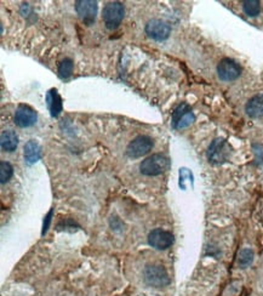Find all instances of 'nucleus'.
<instances>
[{"instance_id": "14", "label": "nucleus", "mask_w": 263, "mask_h": 296, "mask_svg": "<svg viewBox=\"0 0 263 296\" xmlns=\"http://www.w3.org/2000/svg\"><path fill=\"white\" fill-rule=\"evenodd\" d=\"M24 159L28 164H34L41 158V149L39 143L34 140H30L24 145Z\"/></svg>"}, {"instance_id": "12", "label": "nucleus", "mask_w": 263, "mask_h": 296, "mask_svg": "<svg viewBox=\"0 0 263 296\" xmlns=\"http://www.w3.org/2000/svg\"><path fill=\"white\" fill-rule=\"evenodd\" d=\"M246 114L250 118H262L263 117V94L255 95L248 101L245 106Z\"/></svg>"}, {"instance_id": "4", "label": "nucleus", "mask_w": 263, "mask_h": 296, "mask_svg": "<svg viewBox=\"0 0 263 296\" xmlns=\"http://www.w3.org/2000/svg\"><path fill=\"white\" fill-rule=\"evenodd\" d=\"M144 281L148 286L163 288L170 284V277L161 265H148L144 270Z\"/></svg>"}, {"instance_id": "21", "label": "nucleus", "mask_w": 263, "mask_h": 296, "mask_svg": "<svg viewBox=\"0 0 263 296\" xmlns=\"http://www.w3.org/2000/svg\"><path fill=\"white\" fill-rule=\"evenodd\" d=\"M52 215H54V210H50L49 211V214H47V215L45 216V220H44V225H43V232H41V236H44L45 235V233L47 232V230H49V227H50V224H51V218H52Z\"/></svg>"}, {"instance_id": "3", "label": "nucleus", "mask_w": 263, "mask_h": 296, "mask_svg": "<svg viewBox=\"0 0 263 296\" xmlns=\"http://www.w3.org/2000/svg\"><path fill=\"white\" fill-rule=\"evenodd\" d=\"M231 146L225 139H215L209 146L208 149V159L212 164H222L227 162L231 156Z\"/></svg>"}, {"instance_id": "5", "label": "nucleus", "mask_w": 263, "mask_h": 296, "mask_svg": "<svg viewBox=\"0 0 263 296\" xmlns=\"http://www.w3.org/2000/svg\"><path fill=\"white\" fill-rule=\"evenodd\" d=\"M153 148V140L149 136L145 135H141L137 136L136 139H133L127 147V156L129 158H141L145 156L147 153H149Z\"/></svg>"}, {"instance_id": "19", "label": "nucleus", "mask_w": 263, "mask_h": 296, "mask_svg": "<svg viewBox=\"0 0 263 296\" xmlns=\"http://www.w3.org/2000/svg\"><path fill=\"white\" fill-rule=\"evenodd\" d=\"M13 174V168L11 166L10 163L1 162L0 163V182L5 183L11 179Z\"/></svg>"}, {"instance_id": "10", "label": "nucleus", "mask_w": 263, "mask_h": 296, "mask_svg": "<svg viewBox=\"0 0 263 296\" xmlns=\"http://www.w3.org/2000/svg\"><path fill=\"white\" fill-rule=\"evenodd\" d=\"M148 243L156 250H166L173 244V236L169 231L155 228L148 236Z\"/></svg>"}, {"instance_id": "20", "label": "nucleus", "mask_w": 263, "mask_h": 296, "mask_svg": "<svg viewBox=\"0 0 263 296\" xmlns=\"http://www.w3.org/2000/svg\"><path fill=\"white\" fill-rule=\"evenodd\" d=\"M191 180H193V175L191 171L186 168L180 169V186L182 190H186V185H184L186 181H189L193 185V181H191Z\"/></svg>"}, {"instance_id": "7", "label": "nucleus", "mask_w": 263, "mask_h": 296, "mask_svg": "<svg viewBox=\"0 0 263 296\" xmlns=\"http://www.w3.org/2000/svg\"><path fill=\"white\" fill-rule=\"evenodd\" d=\"M75 10L84 23L86 26H91L96 19L99 6H97V1H92V0H77Z\"/></svg>"}, {"instance_id": "13", "label": "nucleus", "mask_w": 263, "mask_h": 296, "mask_svg": "<svg viewBox=\"0 0 263 296\" xmlns=\"http://www.w3.org/2000/svg\"><path fill=\"white\" fill-rule=\"evenodd\" d=\"M46 102L47 107L50 109L51 117L57 118L62 112V98L56 89H51L46 95Z\"/></svg>"}, {"instance_id": "11", "label": "nucleus", "mask_w": 263, "mask_h": 296, "mask_svg": "<svg viewBox=\"0 0 263 296\" xmlns=\"http://www.w3.org/2000/svg\"><path fill=\"white\" fill-rule=\"evenodd\" d=\"M38 114L32 107L27 105H19L15 113V124L19 128H29L36 123Z\"/></svg>"}, {"instance_id": "1", "label": "nucleus", "mask_w": 263, "mask_h": 296, "mask_svg": "<svg viewBox=\"0 0 263 296\" xmlns=\"http://www.w3.org/2000/svg\"><path fill=\"white\" fill-rule=\"evenodd\" d=\"M170 168V159L166 156L160 153L152 154L150 157L145 158L139 165L141 174L145 176H158L164 174Z\"/></svg>"}, {"instance_id": "2", "label": "nucleus", "mask_w": 263, "mask_h": 296, "mask_svg": "<svg viewBox=\"0 0 263 296\" xmlns=\"http://www.w3.org/2000/svg\"><path fill=\"white\" fill-rule=\"evenodd\" d=\"M125 9L124 5L119 1H111L103 7L102 18L105 22L106 27L108 29L114 30L117 29L122 23L123 18H124Z\"/></svg>"}, {"instance_id": "15", "label": "nucleus", "mask_w": 263, "mask_h": 296, "mask_svg": "<svg viewBox=\"0 0 263 296\" xmlns=\"http://www.w3.org/2000/svg\"><path fill=\"white\" fill-rule=\"evenodd\" d=\"M0 145H1L2 151L5 152L15 151L18 145V137L16 132L12 130L2 131L1 136H0Z\"/></svg>"}, {"instance_id": "17", "label": "nucleus", "mask_w": 263, "mask_h": 296, "mask_svg": "<svg viewBox=\"0 0 263 296\" xmlns=\"http://www.w3.org/2000/svg\"><path fill=\"white\" fill-rule=\"evenodd\" d=\"M73 67H74V63L71 58H64L58 64V75H60L61 79H68L72 75L73 73Z\"/></svg>"}, {"instance_id": "16", "label": "nucleus", "mask_w": 263, "mask_h": 296, "mask_svg": "<svg viewBox=\"0 0 263 296\" xmlns=\"http://www.w3.org/2000/svg\"><path fill=\"white\" fill-rule=\"evenodd\" d=\"M243 10L249 17H256L261 12V2L259 0H245L243 1Z\"/></svg>"}, {"instance_id": "8", "label": "nucleus", "mask_w": 263, "mask_h": 296, "mask_svg": "<svg viewBox=\"0 0 263 296\" xmlns=\"http://www.w3.org/2000/svg\"><path fill=\"white\" fill-rule=\"evenodd\" d=\"M218 78L222 81H233L242 74V67L232 58H223L217 66Z\"/></svg>"}, {"instance_id": "9", "label": "nucleus", "mask_w": 263, "mask_h": 296, "mask_svg": "<svg viewBox=\"0 0 263 296\" xmlns=\"http://www.w3.org/2000/svg\"><path fill=\"white\" fill-rule=\"evenodd\" d=\"M170 33H171V27L161 19H150L145 26V34L156 41L166 40Z\"/></svg>"}, {"instance_id": "18", "label": "nucleus", "mask_w": 263, "mask_h": 296, "mask_svg": "<svg viewBox=\"0 0 263 296\" xmlns=\"http://www.w3.org/2000/svg\"><path fill=\"white\" fill-rule=\"evenodd\" d=\"M254 261V252L251 249H243L240 250L239 255H238V264L242 269H246L248 266H250Z\"/></svg>"}, {"instance_id": "6", "label": "nucleus", "mask_w": 263, "mask_h": 296, "mask_svg": "<svg viewBox=\"0 0 263 296\" xmlns=\"http://www.w3.org/2000/svg\"><path fill=\"white\" fill-rule=\"evenodd\" d=\"M195 117L193 114L191 107L187 103H181L172 113V128L176 130L188 128L194 123Z\"/></svg>"}]
</instances>
